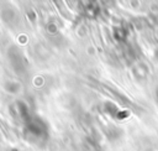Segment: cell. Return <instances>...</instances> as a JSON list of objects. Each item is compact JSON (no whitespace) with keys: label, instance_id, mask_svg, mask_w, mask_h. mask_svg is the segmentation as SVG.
Wrapping results in <instances>:
<instances>
[{"label":"cell","instance_id":"6da1fadb","mask_svg":"<svg viewBox=\"0 0 158 151\" xmlns=\"http://www.w3.org/2000/svg\"><path fill=\"white\" fill-rule=\"evenodd\" d=\"M11 151H19V150H16V149H12V150H11Z\"/></svg>","mask_w":158,"mask_h":151}]
</instances>
